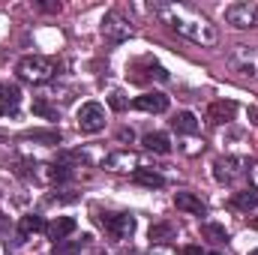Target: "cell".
<instances>
[{
	"label": "cell",
	"instance_id": "24",
	"mask_svg": "<svg viewBox=\"0 0 258 255\" xmlns=\"http://www.w3.org/2000/svg\"><path fill=\"white\" fill-rule=\"evenodd\" d=\"M33 114H39V117H45V120H57V108H51L42 96L33 99Z\"/></svg>",
	"mask_w": 258,
	"mask_h": 255
},
{
	"label": "cell",
	"instance_id": "16",
	"mask_svg": "<svg viewBox=\"0 0 258 255\" xmlns=\"http://www.w3.org/2000/svg\"><path fill=\"white\" fill-rule=\"evenodd\" d=\"M135 180H138L141 186H150V189L165 186V177H162L159 171H153V168H135Z\"/></svg>",
	"mask_w": 258,
	"mask_h": 255
},
{
	"label": "cell",
	"instance_id": "25",
	"mask_svg": "<svg viewBox=\"0 0 258 255\" xmlns=\"http://www.w3.org/2000/svg\"><path fill=\"white\" fill-rule=\"evenodd\" d=\"M246 177H249V183H252V189L258 192V162H252V165L246 168Z\"/></svg>",
	"mask_w": 258,
	"mask_h": 255
},
{
	"label": "cell",
	"instance_id": "18",
	"mask_svg": "<svg viewBox=\"0 0 258 255\" xmlns=\"http://www.w3.org/2000/svg\"><path fill=\"white\" fill-rule=\"evenodd\" d=\"M24 138L42 141V144H60V132H57V129H33V132H27Z\"/></svg>",
	"mask_w": 258,
	"mask_h": 255
},
{
	"label": "cell",
	"instance_id": "22",
	"mask_svg": "<svg viewBox=\"0 0 258 255\" xmlns=\"http://www.w3.org/2000/svg\"><path fill=\"white\" fill-rule=\"evenodd\" d=\"M42 228H45L42 216H36V213H30V216H21V234H36V231H42Z\"/></svg>",
	"mask_w": 258,
	"mask_h": 255
},
{
	"label": "cell",
	"instance_id": "20",
	"mask_svg": "<svg viewBox=\"0 0 258 255\" xmlns=\"http://www.w3.org/2000/svg\"><path fill=\"white\" fill-rule=\"evenodd\" d=\"M171 237H174V225H171V222H156V225H150V240L162 243V240H171Z\"/></svg>",
	"mask_w": 258,
	"mask_h": 255
},
{
	"label": "cell",
	"instance_id": "19",
	"mask_svg": "<svg viewBox=\"0 0 258 255\" xmlns=\"http://www.w3.org/2000/svg\"><path fill=\"white\" fill-rule=\"evenodd\" d=\"M234 207H240V210H252V207H258V192L255 189L234 192Z\"/></svg>",
	"mask_w": 258,
	"mask_h": 255
},
{
	"label": "cell",
	"instance_id": "13",
	"mask_svg": "<svg viewBox=\"0 0 258 255\" xmlns=\"http://www.w3.org/2000/svg\"><path fill=\"white\" fill-rule=\"evenodd\" d=\"M174 204L177 210H186V213H195V216H204V201L192 195V192H177L174 195Z\"/></svg>",
	"mask_w": 258,
	"mask_h": 255
},
{
	"label": "cell",
	"instance_id": "30",
	"mask_svg": "<svg viewBox=\"0 0 258 255\" xmlns=\"http://www.w3.org/2000/svg\"><path fill=\"white\" fill-rule=\"evenodd\" d=\"M249 255H258V249H252V252H249Z\"/></svg>",
	"mask_w": 258,
	"mask_h": 255
},
{
	"label": "cell",
	"instance_id": "1",
	"mask_svg": "<svg viewBox=\"0 0 258 255\" xmlns=\"http://www.w3.org/2000/svg\"><path fill=\"white\" fill-rule=\"evenodd\" d=\"M150 9L162 24H168L171 30H177L180 36H186L195 45H216L219 42L216 24H210L207 15H201L198 9L186 6V3H153Z\"/></svg>",
	"mask_w": 258,
	"mask_h": 255
},
{
	"label": "cell",
	"instance_id": "26",
	"mask_svg": "<svg viewBox=\"0 0 258 255\" xmlns=\"http://www.w3.org/2000/svg\"><path fill=\"white\" fill-rule=\"evenodd\" d=\"M108 102H111V108H117V111H120V108H126V99H123L120 93H111V99H108Z\"/></svg>",
	"mask_w": 258,
	"mask_h": 255
},
{
	"label": "cell",
	"instance_id": "10",
	"mask_svg": "<svg viewBox=\"0 0 258 255\" xmlns=\"http://www.w3.org/2000/svg\"><path fill=\"white\" fill-rule=\"evenodd\" d=\"M105 168H108V171H132V174H135V168H138V156L129 153V150L111 153V156H105Z\"/></svg>",
	"mask_w": 258,
	"mask_h": 255
},
{
	"label": "cell",
	"instance_id": "21",
	"mask_svg": "<svg viewBox=\"0 0 258 255\" xmlns=\"http://www.w3.org/2000/svg\"><path fill=\"white\" fill-rule=\"evenodd\" d=\"M201 234H204L207 240H213V243H225V240H228V231H225L222 225H213V222H204V225H201Z\"/></svg>",
	"mask_w": 258,
	"mask_h": 255
},
{
	"label": "cell",
	"instance_id": "3",
	"mask_svg": "<svg viewBox=\"0 0 258 255\" xmlns=\"http://www.w3.org/2000/svg\"><path fill=\"white\" fill-rule=\"evenodd\" d=\"M225 21L237 30H255L258 27V3H231L225 6Z\"/></svg>",
	"mask_w": 258,
	"mask_h": 255
},
{
	"label": "cell",
	"instance_id": "29",
	"mask_svg": "<svg viewBox=\"0 0 258 255\" xmlns=\"http://www.w3.org/2000/svg\"><path fill=\"white\" fill-rule=\"evenodd\" d=\"M249 120H252V123H258V108H249Z\"/></svg>",
	"mask_w": 258,
	"mask_h": 255
},
{
	"label": "cell",
	"instance_id": "15",
	"mask_svg": "<svg viewBox=\"0 0 258 255\" xmlns=\"http://www.w3.org/2000/svg\"><path fill=\"white\" fill-rule=\"evenodd\" d=\"M171 126H174V132H180V135H195L198 132V117H195L192 111H180L171 120Z\"/></svg>",
	"mask_w": 258,
	"mask_h": 255
},
{
	"label": "cell",
	"instance_id": "7",
	"mask_svg": "<svg viewBox=\"0 0 258 255\" xmlns=\"http://www.w3.org/2000/svg\"><path fill=\"white\" fill-rule=\"evenodd\" d=\"M102 36L111 39V42H126L129 36H132V27H129V21H123L117 12H108L102 18Z\"/></svg>",
	"mask_w": 258,
	"mask_h": 255
},
{
	"label": "cell",
	"instance_id": "23",
	"mask_svg": "<svg viewBox=\"0 0 258 255\" xmlns=\"http://www.w3.org/2000/svg\"><path fill=\"white\" fill-rule=\"evenodd\" d=\"M84 240L87 237H81V240H60V243H54V255H78L81 246H84Z\"/></svg>",
	"mask_w": 258,
	"mask_h": 255
},
{
	"label": "cell",
	"instance_id": "17",
	"mask_svg": "<svg viewBox=\"0 0 258 255\" xmlns=\"http://www.w3.org/2000/svg\"><path fill=\"white\" fill-rule=\"evenodd\" d=\"M144 147L153 150V153H168L171 150V141H168L165 132H150V135H144Z\"/></svg>",
	"mask_w": 258,
	"mask_h": 255
},
{
	"label": "cell",
	"instance_id": "31",
	"mask_svg": "<svg viewBox=\"0 0 258 255\" xmlns=\"http://www.w3.org/2000/svg\"><path fill=\"white\" fill-rule=\"evenodd\" d=\"M207 255H222V252H207Z\"/></svg>",
	"mask_w": 258,
	"mask_h": 255
},
{
	"label": "cell",
	"instance_id": "27",
	"mask_svg": "<svg viewBox=\"0 0 258 255\" xmlns=\"http://www.w3.org/2000/svg\"><path fill=\"white\" fill-rule=\"evenodd\" d=\"M117 138H120V141H129V144H132V138H135V135H132V129H120V132H117Z\"/></svg>",
	"mask_w": 258,
	"mask_h": 255
},
{
	"label": "cell",
	"instance_id": "11",
	"mask_svg": "<svg viewBox=\"0 0 258 255\" xmlns=\"http://www.w3.org/2000/svg\"><path fill=\"white\" fill-rule=\"evenodd\" d=\"M18 102H21L18 87L0 84V114H15V111H18Z\"/></svg>",
	"mask_w": 258,
	"mask_h": 255
},
{
	"label": "cell",
	"instance_id": "4",
	"mask_svg": "<svg viewBox=\"0 0 258 255\" xmlns=\"http://www.w3.org/2000/svg\"><path fill=\"white\" fill-rule=\"evenodd\" d=\"M228 66L243 78H258V51L249 45H234L228 54Z\"/></svg>",
	"mask_w": 258,
	"mask_h": 255
},
{
	"label": "cell",
	"instance_id": "12",
	"mask_svg": "<svg viewBox=\"0 0 258 255\" xmlns=\"http://www.w3.org/2000/svg\"><path fill=\"white\" fill-rule=\"evenodd\" d=\"M234 111H237V105H234L231 99H219V102H213V105L207 108V114H210L213 123H225V120H231Z\"/></svg>",
	"mask_w": 258,
	"mask_h": 255
},
{
	"label": "cell",
	"instance_id": "2",
	"mask_svg": "<svg viewBox=\"0 0 258 255\" xmlns=\"http://www.w3.org/2000/svg\"><path fill=\"white\" fill-rule=\"evenodd\" d=\"M24 81H30V84H45V81H51L54 78V72H57V66L51 57H42V54H27V57H21L18 60V69H15Z\"/></svg>",
	"mask_w": 258,
	"mask_h": 255
},
{
	"label": "cell",
	"instance_id": "6",
	"mask_svg": "<svg viewBox=\"0 0 258 255\" xmlns=\"http://www.w3.org/2000/svg\"><path fill=\"white\" fill-rule=\"evenodd\" d=\"M249 162L246 159H237V156H228V159H216L213 162V177L219 183H231L237 174H246Z\"/></svg>",
	"mask_w": 258,
	"mask_h": 255
},
{
	"label": "cell",
	"instance_id": "5",
	"mask_svg": "<svg viewBox=\"0 0 258 255\" xmlns=\"http://www.w3.org/2000/svg\"><path fill=\"white\" fill-rule=\"evenodd\" d=\"M78 129L81 132H99V129H105V108L99 102H84L78 108Z\"/></svg>",
	"mask_w": 258,
	"mask_h": 255
},
{
	"label": "cell",
	"instance_id": "8",
	"mask_svg": "<svg viewBox=\"0 0 258 255\" xmlns=\"http://www.w3.org/2000/svg\"><path fill=\"white\" fill-rule=\"evenodd\" d=\"M102 225H105V231H108L111 237H117V240H126L129 234L135 231V219H132L129 213H114V216H105V219H102Z\"/></svg>",
	"mask_w": 258,
	"mask_h": 255
},
{
	"label": "cell",
	"instance_id": "14",
	"mask_svg": "<svg viewBox=\"0 0 258 255\" xmlns=\"http://www.w3.org/2000/svg\"><path fill=\"white\" fill-rule=\"evenodd\" d=\"M72 231H75V219H72V216H60V219H54V222L48 225V237H51L54 243L66 240Z\"/></svg>",
	"mask_w": 258,
	"mask_h": 255
},
{
	"label": "cell",
	"instance_id": "9",
	"mask_svg": "<svg viewBox=\"0 0 258 255\" xmlns=\"http://www.w3.org/2000/svg\"><path fill=\"white\" fill-rule=\"evenodd\" d=\"M135 108H141V111H147V114H162V111L168 108V96L159 93V90L141 93V96H135Z\"/></svg>",
	"mask_w": 258,
	"mask_h": 255
},
{
	"label": "cell",
	"instance_id": "28",
	"mask_svg": "<svg viewBox=\"0 0 258 255\" xmlns=\"http://www.w3.org/2000/svg\"><path fill=\"white\" fill-rule=\"evenodd\" d=\"M183 255H204V252H201V246H186Z\"/></svg>",
	"mask_w": 258,
	"mask_h": 255
}]
</instances>
